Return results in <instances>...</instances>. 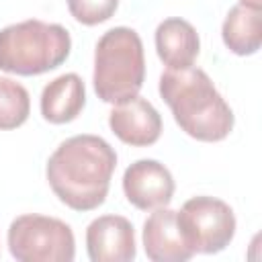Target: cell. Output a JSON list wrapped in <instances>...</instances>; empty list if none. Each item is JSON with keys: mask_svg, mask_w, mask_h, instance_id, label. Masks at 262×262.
Segmentation results:
<instances>
[{"mask_svg": "<svg viewBox=\"0 0 262 262\" xmlns=\"http://www.w3.org/2000/svg\"><path fill=\"white\" fill-rule=\"evenodd\" d=\"M86 252L92 262H131L137 256L135 231L127 217L100 215L86 227Z\"/></svg>", "mask_w": 262, "mask_h": 262, "instance_id": "8", "label": "cell"}, {"mask_svg": "<svg viewBox=\"0 0 262 262\" xmlns=\"http://www.w3.org/2000/svg\"><path fill=\"white\" fill-rule=\"evenodd\" d=\"M174 178L158 160H137L123 174V192L139 211L168 207L174 196Z\"/></svg>", "mask_w": 262, "mask_h": 262, "instance_id": "7", "label": "cell"}, {"mask_svg": "<svg viewBox=\"0 0 262 262\" xmlns=\"http://www.w3.org/2000/svg\"><path fill=\"white\" fill-rule=\"evenodd\" d=\"M117 151L98 135H74L61 141L47 160V182L53 194L74 211H94L108 194Z\"/></svg>", "mask_w": 262, "mask_h": 262, "instance_id": "1", "label": "cell"}, {"mask_svg": "<svg viewBox=\"0 0 262 262\" xmlns=\"http://www.w3.org/2000/svg\"><path fill=\"white\" fill-rule=\"evenodd\" d=\"M145 80L143 43L129 27L108 29L94 49V92L102 102L121 104L139 94Z\"/></svg>", "mask_w": 262, "mask_h": 262, "instance_id": "4", "label": "cell"}, {"mask_svg": "<svg viewBox=\"0 0 262 262\" xmlns=\"http://www.w3.org/2000/svg\"><path fill=\"white\" fill-rule=\"evenodd\" d=\"M86 104V86L74 72L51 80L41 92V115L53 125H66L78 119Z\"/></svg>", "mask_w": 262, "mask_h": 262, "instance_id": "12", "label": "cell"}, {"mask_svg": "<svg viewBox=\"0 0 262 262\" xmlns=\"http://www.w3.org/2000/svg\"><path fill=\"white\" fill-rule=\"evenodd\" d=\"M221 37L231 53L254 55L262 45V8L244 2L231 6L223 20Z\"/></svg>", "mask_w": 262, "mask_h": 262, "instance_id": "13", "label": "cell"}, {"mask_svg": "<svg viewBox=\"0 0 262 262\" xmlns=\"http://www.w3.org/2000/svg\"><path fill=\"white\" fill-rule=\"evenodd\" d=\"M72 49V37L57 23L29 18L0 31V70L16 76H39L59 68Z\"/></svg>", "mask_w": 262, "mask_h": 262, "instance_id": "3", "label": "cell"}, {"mask_svg": "<svg viewBox=\"0 0 262 262\" xmlns=\"http://www.w3.org/2000/svg\"><path fill=\"white\" fill-rule=\"evenodd\" d=\"M176 215L182 235L194 254L223 252L235 235L233 209L221 199L207 194L192 196Z\"/></svg>", "mask_w": 262, "mask_h": 262, "instance_id": "6", "label": "cell"}, {"mask_svg": "<svg viewBox=\"0 0 262 262\" xmlns=\"http://www.w3.org/2000/svg\"><path fill=\"white\" fill-rule=\"evenodd\" d=\"M201 41L196 29L180 18H164L156 29V51L168 70H184L199 57Z\"/></svg>", "mask_w": 262, "mask_h": 262, "instance_id": "11", "label": "cell"}, {"mask_svg": "<svg viewBox=\"0 0 262 262\" xmlns=\"http://www.w3.org/2000/svg\"><path fill=\"white\" fill-rule=\"evenodd\" d=\"M244 4H250V6H260L262 8V0H239Z\"/></svg>", "mask_w": 262, "mask_h": 262, "instance_id": "16", "label": "cell"}, {"mask_svg": "<svg viewBox=\"0 0 262 262\" xmlns=\"http://www.w3.org/2000/svg\"><path fill=\"white\" fill-rule=\"evenodd\" d=\"M117 8L119 0H68L70 14L86 27H94L108 20L117 12Z\"/></svg>", "mask_w": 262, "mask_h": 262, "instance_id": "15", "label": "cell"}, {"mask_svg": "<svg viewBox=\"0 0 262 262\" xmlns=\"http://www.w3.org/2000/svg\"><path fill=\"white\" fill-rule=\"evenodd\" d=\"M8 250L18 262H72L76 239L66 221L29 213L10 223Z\"/></svg>", "mask_w": 262, "mask_h": 262, "instance_id": "5", "label": "cell"}, {"mask_svg": "<svg viewBox=\"0 0 262 262\" xmlns=\"http://www.w3.org/2000/svg\"><path fill=\"white\" fill-rule=\"evenodd\" d=\"M108 127L123 143L147 147L162 135V117L149 100L137 94L121 104H115L108 115Z\"/></svg>", "mask_w": 262, "mask_h": 262, "instance_id": "9", "label": "cell"}, {"mask_svg": "<svg viewBox=\"0 0 262 262\" xmlns=\"http://www.w3.org/2000/svg\"><path fill=\"white\" fill-rule=\"evenodd\" d=\"M31 113V98L23 84L0 76V131L20 127Z\"/></svg>", "mask_w": 262, "mask_h": 262, "instance_id": "14", "label": "cell"}, {"mask_svg": "<svg viewBox=\"0 0 262 262\" xmlns=\"http://www.w3.org/2000/svg\"><path fill=\"white\" fill-rule=\"evenodd\" d=\"M158 90L178 127L192 139L215 143L231 133L233 111L201 68L166 70Z\"/></svg>", "mask_w": 262, "mask_h": 262, "instance_id": "2", "label": "cell"}, {"mask_svg": "<svg viewBox=\"0 0 262 262\" xmlns=\"http://www.w3.org/2000/svg\"><path fill=\"white\" fill-rule=\"evenodd\" d=\"M143 250L151 262H186L194 256L178 225L174 209L160 207L143 223Z\"/></svg>", "mask_w": 262, "mask_h": 262, "instance_id": "10", "label": "cell"}]
</instances>
